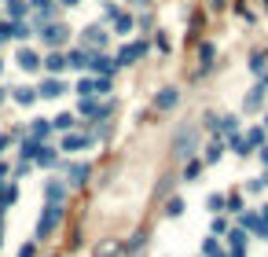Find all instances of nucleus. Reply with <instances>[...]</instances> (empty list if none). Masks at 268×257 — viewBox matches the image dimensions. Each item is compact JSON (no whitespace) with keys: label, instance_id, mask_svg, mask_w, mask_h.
Returning a JSON list of instances; mask_svg holds the SVG:
<instances>
[{"label":"nucleus","instance_id":"nucleus-1","mask_svg":"<svg viewBox=\"0 0 268 257\" xmlns=\"http://www.w3.org/2000/svg\"><path fill=\"white\" fill-rule=\"evenodd\" d=\"M62 221V206L59 202H52L48 209H44V217H41V224H37V239H48L52 232H55V224Z\"/></svg>","mask_w":268,"mask_h":257},{"label":"nucleus","instance_id":"nucleus-2","mask_svg":"<svg viewBox=\"0 0 268 257\" xmlns=\"http://www.w3.org/2000/svg\"><path fill=\"white\" fill-rule=\"evenodd\" d=\"M41 37H44V44H52V48H59V44L66 41V29L52 22V26H44V33H41Z\"/></svg>","mask_w":268,"mask_h":257},{"label":"nucleus","instance_id":"nucleus-3","mask_svg":"<svg viewBox=\"0 0 268 257\" xmlns=\"http://www.w3.org/2000/svg\"><path fill=\"white\" fill-rule=\"evenodd\" d=\"M19 66H22V70H37V66H41V59H37V52H29V48H22V52H19Z\"/></svg>","mask_w":268,"mask_h":257},{"label":"nucleus","instance_id":"nucleus-4","mask_svg":"<svg viewBox=\"0 0 268 257\" xmlns=\"http://www.w3.org/2000/svg\"><path fill=\"white\" fill-rule=\"evenodd\" d=\"M144 52H147V44H132V48H125V52L118 55V63H132V59H140Z\"/></svg>","mask_w":268,"mask_h":257},{"label":"nucleus","instance_id":"nucleus-5","mask_svg":"<svg viewBox=\"0 0 268 257\" xmlns=\"http://www.w3.org/2000/svg\"><path fill=\"white\" fill-rule=\"evenodd\" d=\"M66 184H85V176H88V165H70V169H66Z\"/></svg>","mask_w":268,"mask_h":257},{"label":"nucleus","instance_id":"nucleus-6","mask_svg":"<svg viewBox=\"0 0 268 257\" xmlns=\"http://www.w3.org/2000/svg\"><path fill=\"white\" fill-rule=\"evenodd\" d=\"M41 96H44V99H55V96H62V85H59L55 78H52V81H44V85H41Z\"/></svg>","mask_w":268,"mask_h":257},{"label":"nucleus","instance_id":"nucleus-7","mask_svg":"<svg viewBox=\"0 0 268 257\" xmlns=\"http://www.w3.org/2000/svg\"><path fill=\"white\" fill-rule=\"evenodd\" d=\"M44 66H48V70H52V74H59V70H66V59H62V55H59V52H52V55H48V59H44Z\"/></svg>","mask_w":268,"mask_h":257},{"label":"nucleus","instance_id":"nucleus-8","mask_svg":"<svg viewBox=\"0 0 268 257\" xmlns=\"http://www.w3.org/2000/svg\"><path fill=\"white\" fill-rule=\"evenodd\" d=\"M88 143V136H66V140H62V151H81Z\"/></svg>","mask_w":268,"mask_h":257},{"label":"nucleus","instance_id":"nucleus-9","mask_svg":"<svg viewBox=\"0 0 268 257\" xmlns=\"http://www.w3.org/2000/svg\"><path fill=\"white\" fill-rule=\"evenodd\" d=\"M88 66H96V70H103V74H114V66H118V63H114V59H103V55H96Z\"/></svg>","mask_w":268,"mask_h":257},{"label":"nucleus","instance_id":"nucleus-10","mask_svg":"<svg viewBox=\"0 0 268 257\" xmlns=\"http://www.w3.org/2000/svg\"><path fill=\"white\" fill-rule=\"evenodd\" d=\"M85 41H88V44H99V48H103V44H107V33H103L99 26H92L88 33H85Z\"/></svg>","mask_w":268,"mask_h":257},{"label":"nucleus","instance_id":"nucleus-11","mask_svg":"<svg viewBox=\"0 0 268 257\" xmlns=\"http://www.w3.org/2000/svg\"><path fill=\"white\" fill-rule=\"evenodd\" d=\"M48 136V122H34L29 125V140H44Z\"/></svg>","mask_w":268,"mask_h":257},{"label":"nucleus","instance_id":"nucleus-12","mask_svg":"<svg viewBox=\"0 0 268 257\" xmlns=\"http://www.w3.org/2000/svg\"><path fill=\"white\" fill-rule=\"evenodd\" d=\"M66 66H77V70L88 66V55H85V52H70V55H66Z\"/></svg>","mask_w":268,"mask_h":257},{"label":"nucleus","instance_id":"nucleus-13","mask_svg":"<svg viewBox=\"0 0 268 257\" xmlns=\"http://www.w3.org/2000/svg\"><path fill=\"white\" fill-rule=\"evenodd\" d=\"M261 103H264V85H261V88H254V96L246 99V111H257Z\"/></svg>","mask_w":268,"mask_h":257},{"label":"nucleus","instance_id":"nucleus-14","mask_svg":"<svg viewBox=\"0 0 268 257\" xmlns=\"http://www.w3.org/2000/svg\"><path fill=\"white\" fill-rule=\"evenodd\" d=\"M15 99L26 107V103H34V99H37V92H34V88H15Z\"/></svg>","mask_w":268,"mask_h":257},{"label":"nucleus","instance_id":"nucleus-15","mask_svg":"<svg viewBox=\"0 0 268 257\" xmlns=\"http://www.w3.org/2000/svg\"><path fill=\"white\" fill-rule=\"evenodd\" d=\"M8 15H11V19H22V15H26V4H19V0H8Z\"/></svg>","mask_w":268,"mask_h":257},{"label":"nucleus","instance_id":"nucleus-16","mask_svg":"<svg viewBox=\"0 0 268 257\" xmlns=\"http://www.w3.org/2000/svg\"><path fill=\"white\" fill-rule=\"evenodd\" d=\"M173 103H177V88H165L158 96V107H173Z\"/></svg>","mask_w":268,"mask_h":257},{"label":"nucleus","instance_id":"nucleus-17","mask_svg":"<svg viewBox=\"0 0 268 257\" xmlns=\"http://www.w3.org/2000/svg\"><path fill=\"white\" fill-rule=\"evenodd\" d=\"M37 162H41V165H52V162H55V155H52L48 147H41V151H37Z\"/></svg>","mask_w":268,"mask_h":257},{"label":"nucleus","instance_id":"nucleus-18","mask_svg":"<svg viewBox=\"0 0 268 257\" xmlns=\"http://www.w3.org/2000/svg\"><path fill=\"white\" fill-rule=\"evenodd\" d=\"M74 125V114H59L55 118V129H70Z\"/></svg>","mask_w":268,"mask_h":257},{"label":"nucleus","instance_id":"nucleus-19","mask_svg":"<svg viewBox=\"0 0 268 257\" xmlns=\"http://www.w3.org/2000/svg\"><path fill=\"white\" fill-rule=\"evenodd\" d=\"M220 151H224V143L213 140V143H210V162H217V158H220Z\"/></svg>","mask_w":268,"mask_h":257},{"label":"nucleus","instance_id":"nucleus-20","mask_svg":"<svg viewBox=\"0 0 268 257\" xmlns=\"http://www.w3.org/2000/svg\"><path fill=\"white\" fill-rule=\"evenodd\" d=\"M48 199H52V202L62 199V184H48Z\"/></svg>","mask_w":268,"mask_h":257},{"label":"nucleus","instance_id":"nucleus-21","mask_svg":"<svg viewBox=\"0 0 268 257\" xmlns=\"http://www.w3.org/2000/svg\"><path fill=\"white\" fill-rule=\"evenodd\" d=\"M220 132L231 136V132H235V118H220Z\"/></svg>","mask_w":268,"mask_h":257},{"label":"nucleus","instance_id":"nucleus-22","mask_svg":"<svg viewBox=\"0 0 268 257\" xmlns=\"http://www.w3.org/2000/svg\"><path fill=\"white\" fill-rule=\"evenodd\" d=\"M250 70L261 74V70H264V55H254V59H250Z\"/></svg>","mask_w":268,"mask_h":257},{"label":"nucleus","instance_id":"nucleus-23","mask_svg":"<svg viewBox=\"0 0 268 257\" xmlns=\"http://www.w3.org/2000/svg\"><path fill=\"white\" fill-rule=\"evenodd\" d=\"M8 37H11V26H8V22H0V41H8Z\"/></svg>","mask_w":268,"mask_h":257},{"label":"nucleus","instance_id":"nucleus-24","mask_svg":"<svg viewBox=\"0 0 268 257\" xmlns=\"http://www.w3.org/2000/svg\"><path fill=\"white\" fill-rule=\"evenodd\" d=\"M4 143H8V136H0V151H4Z\"/></svg>","mask_w":268,"mask_h":257},{"label":"nucleus","instance_id":"nucleus-25","mask_svg":"<svg viewBox=\"0 0 268 257\" xmlns=\"http://www.w3.org/2000/svg\"><path fill=\"white\" fill-rule=\"evenodd\" d=\"M62 4H66V8H74V4H77V0H62Z\"/></svg>","mask_w":268,"mask_h":257},{"label":"nucleus","instance_id":"nucleus-26","mask_svg":"<svg viewBox=\"0 0 268 257\" xmlns=\"http://www.w3.org/2000/svg\"><path fill=\"white\" fill-rule=\"evenodd\" d=\"M264 221H268V206H264Z\"/></svg>","mask_w":268,"mask_h":257},{"label":"nucleus","instance_id":"nucleus-27","mask_svg":"<svg viewBox=\"0 0 268 257\" xmlns=\"http://www.w3.org/2000/svg\"><path fill=\"white\" fill-rule=\"evenodd\" d=\"M0 70H4V63H0Z\"/></svg>","mask_w":268,"mask_h":257},{"label":"nucleus","instance_id":"nucleus-28","mask_svg":"<svg viewBox=\"0 0 268 257\" xmlns=\"http://www.w3.org/2000/svg\"><path fill=\"white\" fill-rule=\"evenodd\" d=\"M264 125H268V118H264Z\"/></svg>","mask_w":268,"mask_h":257},{"label":"nucleus","instance_id":"nucleus-29","mask_svg":"<svg viewBox=\"0 0 268 257\" xmlns=\"http://www.w3.org/2000/svg\"><path fill=\"white\" fill-rule=\"evenodd\" d=\"M140 4H144V0H140Z\"/></svg>","mask_w":268,"mask_h":257}]
</instances>
